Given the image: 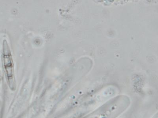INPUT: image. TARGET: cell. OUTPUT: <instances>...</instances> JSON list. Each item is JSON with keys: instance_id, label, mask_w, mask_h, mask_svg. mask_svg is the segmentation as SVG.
Returning a JSON list of instances; mask_svg holds the SVG:
<instances>
[{"instance_id": "6da1fadb", "label": "cell", "mask_w": 158, "mask_h": 118, "mask_svg": "<svg viewBox=\"0 0 158 118\" xmlns=\"http://www.w3.org/2000/svg\"><path fill=\"white\" fill-rule=\"evenodd\" d=\"M3 61L6 74L10 87H15L14 65L10 50L6 40L3 43Z\"/></svg>"}]
</instances>
